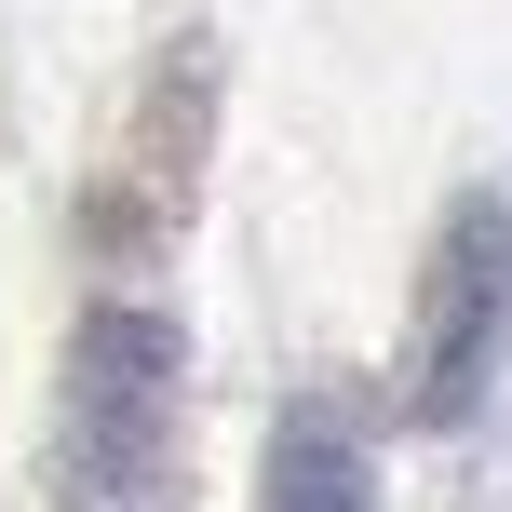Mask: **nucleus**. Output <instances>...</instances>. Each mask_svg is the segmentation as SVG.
<instances>
[{
	"label": "nucleus",
	"mask_w": 512,
	"mask_h": 512,
	"mask_svg": "<svg viewBox=\"0 0 512 512\" xmlns=\"http://www.w3.org/2000/svg\"><path fill=\"white\" fill-rule=\"evenodd\" d=\"M256 512H378V459L337 405H283L270 459H256Z\"/></svg>",
	"instance_id": "7ed1b4c3"
},
{
	"label": "nucleus",
	"mask_w": 512,
	"mask_h": 512,
	"mask_svg": "<svg viewBox=\"0 0 512 512\" xmlns=\"http://www.w3.org/2000/svg\"><path fill=\"white\" fill-rule=\"evenodd\" d=\"M54 499L68 512H176V324L95 310L54 391Z\"/></svg>",
	"instance_id": "f257e3e1"
},
{
	"label": "nucleus",
	"mask_w": 512,
	"mask_h": 512,
	"mask_svg": "<svg viewBox=\"0 0 512 512\" xmlns=\"http://www.w3.org/2000/svg\"><path fill=\"white\" fill-rule=\"evenodd\" d=\"M499 364H512V203L499 189H459L445 230H432V256H418V364H405L418 432L486 418Z\"/></svg>",
	"instance_id": "f03ea898"
}]
</instances>
